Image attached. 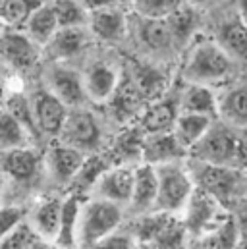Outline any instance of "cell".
Here are the masks:
<instances>
[{
    "label": "cell",
    "instance_id": "obj_1",
    "mask_svg": "<svg viewBox=\"0 0 247 249\" xmlns=\"http://www.w3.org/2000/svg\"><path fill=\"white\" fill-rule=\"evenodd\" d=\"M125 216H127L125 209L118 203L95 195L83 201L81 216H79V234H77L79 249H89L99 240L120 230Z\"/></svg>",
    "mask_w": 247,
    "mask_h": 249
},
{
    "label": "cell",
    "instance_id": "obj_2",
    "mask_svg": "<svg viewBox=\"0 0 247 249\" xmlns=\"http://www.w3.org/2000/svg\"><path fill=\"white\" fill-rule=\"evenodd\" d=\"M232 71V56L216 41H199L184 66V79L187 83L211 85L224 79Z\"/></svg>",
    "mask_w": 247,
    "mask_h": 249
},
{
    "label": "cell",
    "instance_id": "obj_3",
    "mask_svg": "<svg viewBox=\"0 0 247 249\" xmlns=\"http://www.w3.org/2000/svg\"><path fill=\"white\" fill-rule=\"evenodd\" d=\"M159 191L153 213L172 214L184 211L193 195V180L189 172L184 170L176 160L157 164Z\"/></svg>",
    "mask_w": 247,
    "mask_h": 249
},
{
    "label": "cell",
    "instance_id": "obj_4",
    "mask_svg": "<svg viewBox=\"0 0 247 249\" xmlns=\"http://www.w3.org/2000/svg\"><path fill=\"white\" fill-rule=\"evenodd\" d=\"M58 141L79 149L85 155H93L101 149L105 141V129L99 116L91 112L87 107L70 108Z\"/></svg>",
    "mask_w": 247,
    "mask_h": 249
},
{
    "label": "cell",
    "instance_id": "obj_5",
    "mask_svg": "<svg viewBox=\"0 0 247 249\" xmlns=\"http://www.w3.org/2000/svg\"><path fill=\"white\" fill-rule=\"evenodd\" d=\"M45 87L56 95L68 108H79L87 107L89 99L83 85V73L71 62L51 60L43 71Z\"/></svg>",
    "mask_w": 247,
    "mask_h": 249
},
{
    "label": "cell",
    "instance_id": "obj_6",
    "mask_svg": "<svg viewBox=\"0 0 247 249\" xmlns=\"http://www.w3.org/2000/svg\"><path fill=\"white\" fill-rule=\"evenodd\" d=\"M43 54V47L37 45L23 29L0 27V62L14 71L33 70Z\"/></svg>",
    "mask_w": 247,
    "mask_h": 249
},
{
    "label": "cell",
    "instance_id": "obj_7",
    "mask_svg": "<svg viewBox=\"0 0 247 249\" xmlns=\"http://www.w3.org/2000/svg\"><path fill=\"white\" fill-rule=\"evenodd\" d=\"M0 170L18 186L33 184L45 172V155L35 145L0 153Z\"/></svg>",
    "mask_w": 247,
    "mask_h": 249
},
{
    "label": "cell",
    "instance_id": "obj_8",
    "mask_svg": "<svg viewBox=\"0 0 247 249\" xmlns=\"http://www.w3.org/2000/svg\"><path fill=\"white\" fill-rule=\"evenodd\" d=\"M129 33H133L137 47L153 56L164 54L176 47L166 19H160V18H147V16H139L133 12L129 16L127 35Z\"/></svg>",
    "mask_w": 247,
    "mask_h": 249
},
{
    "label": "cell",
    "instance_id": "obj_9",
    "mask_svg": "<svg viewBox=\"0 0 247 249\" xmlns=\"http://www.w3.org/2000/svg\"><path fill=\"white\" fill-rule=\"evenodd\" d=\"M29 103H31L33 120H35V125H37L41 137H56L58 139L70 108L56 95H53L45 85L35 89L29 95Z\"/></svg>",
    "mask_w": 247,
    "mask_h": 249
},
{
    "label": "cell",
    "instance_id": "obj_10",
    "mask_svg": "<svg viewBox=\"0 0 247 249\" xmlns=\"http://www.w3.org/2000/svg\"><path fill=\"white\" fill-rule=\"evenodd\" d=\"M87 157L79 149L58 141L45 151V174L56 186H68L77 180Z\"/></svg>",
    "mask_w": 247,
    "mask_h": 249
},
{
    "label": "cell",
    "instance_id": "obj_11",
    "mask_svg": "<svg viewBox=\"0 0 247 249\" xmlns=\"http://www.w3.org/2000/svg\"><path fill=\"white\" fill-rule=\"evenodd\" d=\"M81 73H83V85H85L87 99L93 105H106L122 77L118 66L105 58L91 60L81 70Z\"/></svg>",
    "mask_w": 247,
    "mask_h": 249
},
{
    "label": "cell",
    "instance_id": "obj_12",
    "mask_svg": "<svg viewBox=\"0 0 247 249\" xmlns=\"http://www.w3.org/2000/svg\"><path fill=\"white\" fill-rule=\"evenodd\" d=\"M129 27V14L122 6H106L89 10L87 29L93 39L101 43H120L127 37Z\"/></svg>",
    "mask_w": 247,
    "mask_h": 249
},
{
    "label": "cell",
    "instance_id": "obj_13",
    "mask_svg": "<svg viewBox=\"0 0 247 249\" xmlns=\"http://www.w3.org/2000/svg\"><path fill=\"white\" fill-rule=\"evenodd\" d=\"M133 174H135L133 164H118V166L103 170L99 178L95 180V184L91 186L93 195L118 203L125 209L131 197V189H133Z\"/></svg>",
    "mask_w": 247,
    "mask_h": 249
},
{
    "label": "cell",
    "instance_id": "obj_14",
    "mask_svg": "<svg viewBox=\"0 0 247 249\" xmlns=\"http://www.w3.org/2000/svg\"><path fill=\"white\" fill-rule=\"evenodd\" d=\"M157 191H159V178H157V168L149 162L135 164V174H133V189L129 203L125 207V214L133 216H147L149 213L155 211L157 203Z\"/></svg>",
    "mask_w": 247,
    "mask_h": 249
},
{
    "label": "cell",
    "instance_id": "obj_15",
    "mask_svg": "<svg viewBox=\"0 0 247 249\" xmlns=\"http://www.w3.org/2000/svg\"><path fill=\"white\" fill-rule=\"evenodd\" d=\"M191 151L201 162L224 164L234 159L238 151V139L230 129L211 125L209 131L191 147Z\"/></svg>",
    "mask_w": 247,
    "mask_h": 249
},
{
    "label": "cell",
    "instance_id": "obj_16",
    "mask_svg": "<svg viewBox=\"0 0 247 249\" xmlns=\"http://www.w3.org/2000/svg\"><path fill=\"white\" fill-rule=\"evenodd\" d=\"M93 35L89 33L87 25H73V27H58L53 39L45 45L49 51L51 60H62V62H73L77 56H81L89 45Z\"/></svg>",
    "mask_w": 247,
    "mask_h": 249
},
{
    "label": "cell",
    "instance_id": "obj_17",
    "mask_svg": "<svg viewBox=\"0 0 247 249\" xmlns=\"http://www.w3.org/2000/svg\"><path fill=\"white\" fill-rule=\"evenodd\" d=\"M62 203H64V197L49 195V197L41 199L27 213V218H25L39 238L49 240L53 244H54V238H56V232H58V224H60Z\"/></svg>",
    "mask_w": 247,
    "mask_h": 249
},
{
    "label": "cell",
    "instance_id": "obj_18",
    "mask_svg": "<svg viewBox=\"0 0 247 249\" xmlns=\"http://www.w3.org/2000/svg\"><path fill=\"white\" fill-rule=\"evenodd\" d=\"M83 201L77 195L64 197L58 232L54 238V246L58 249H79L77 234H79V216H81Z\"/></svg>",
    "mask_w": 247,
    "mask_h": 249
},
{
    "label": "cell",
    "instance_id": "obj_19",
    "mask_svg": "<svg viewBox=\"0 0 247 249\" xmlns=\"http://www.w3.org/2000/svg\"><path fill=\"white\" fill-rule=\"evenodd\" d=\"M185 151L176 139V135L170 131H160V133H149V137L143 141L141 153L145 162L157 166L162 162H172L180 157V153Z\"/></svg>",
    "mask_w": 247,
    "mask_h": 249
},
{
    "label": "cell",
    "instance_id": "obj_20",
    "mask_svg": "<svg viewBox=\"0 0 247 249\" xmlns=\"http://www.w3.org/2000/svg\"><path fill=\"white\" fill-rule=\"evenodd\" d=\"M141 101H143V95H141L139 87L135 85V81L131 77H127V79L120 77V83L106 105L110 107V112L116 120L127 122L131 116H135L139 112Z\"/></svg>",
    "mask_w": 247,
    "mask_h": 249
},
{
    "label": "cell",
    "instance_id": "obj_21",
    "mask_svg": "<svg viewBox=\"0 0 247 249\" xmlns=\"http://www.w3.org/2000/svg\"><path fill=\"white\" fill-rule=\"evenodd\" d=\"M58 19H56V14H54V8H53V0L39 6L31 16L29 19L25 21L23 25V31L37 43L45 49V45L53 39V35L56 33L58 29Z\"/></svg>",
    "mask_w": 247,
    "mask_h": 249
},
{
    "label": "cell",
    "instance_id": "obj_22",
    "mask_svg": "<svg viewBox=\"0 0 247 249\" xmlns=\"http://www.w3.org/2000/svg\"><path fill=\"white\" fill-rule=\"evenodd\" d=\"M180 112H195L214 116L218 112V101L209 85L203 83H187L180 99Z\"/></svg>",
    "mask_w": 247,
    "mask_h": 249
},
{
    "label": "cell",
    "instance_id": "obj_23",
    "mask_svg": "<svg viewBox=\"0 0 247 249\" xmlns=\"http://www.w3.org/2000/svg\"><path fill=\"white\" fill-rule=\"evenodd\" d=\"M216 43L232 56L247 58V25L240 16L226 19L216 33Z\"/></svg>",
    "mask_w": 247,
    "mask_h": 249
},
{
    "label": "cell",
    "instance_id": "obj_24",
    "mask_svg": "<svg viewBox=\"0 0 247 249\" xmlns=\"http://www.w3.org/2000/svg\"><path fill=\"white\" fill-rule=\"evenodd\" d=\"M212 125V118L207 114H195V112H180L172 133L176 135V139L180 141V145L184 149H191Z\"/></svg>",
    "mask_w": 247,
    "mask_h": 249
},
{
    "label": "cell",
    "instance_id": "obj_25",
    "mask_svg": "<svg viewBox=\"0 0 247 249\" xmlns=\"http://www.w3.org/2000/svg\"><path fill=\"white\" fill-rule=\"evenodd\" d=\"M180 103L176 105L174 101H157L153 103L141 116V127L147 133H160V131H170L174 127V122L180 114Z\"/></svg>",
    "mask_w": 247,
    "mask_h": 249
},
{
    "label": "cell",
    "instance_id": "obj_26",
    "mask_svg": "<svg viewBox=\"0 0 247 249\" xmlns=\"http://www.w3.org/2000/svg\"><path fill=\"white\" fill-rule=\"evenodd\" d=\"M25 145H33V137L6 107H0V153Z\"/></svg>",
    "mask_w": 247,
    "mask_h": 249
},
{
    "label": "cell",
    "instance_id": "obj_27",
    "mask_svg": "<svg viewBox=\"0 0 247 249\" xmlns=\"http://www.w3.org/2000/svg\"><path fill=\"white\" fill-rule=\"evenodd\" d=\"M197 182L207 193L212 195H224L234 187V174L224 168V164H211V162H201L199 172H197Z\"/></svg>",
    "mask_w": 247,
    "mask_h": 249
},
{
    "label": "cell",
    "instance_id": "obj_28",
    "mask_svg": "<svg viewBox=\"0 0 247 249\" xmlns=\"http://www.w3.org/2000/svg\"><path fill=\"white\" fill-rule=\"evenodd\" d=\"M51 0H0V23L6 27L23 29L29 16Z\"/></svg>",
    "mask_w": 247,
    "mask_h": 249
},
{
    "label": "cell",
    "instance_id": "obj_29",
    "mask_svg": "<svg viewBox=\"0 0 247 249\" xmlns=\"http://www.w3.org/2000/svg\"><path fill=\"white\" fill-rule=\"evenodd\" d=\"M170 31H172V37H174V43L176 45H184L191 39V35L195 33V27H197V14L191 6L182 4L178 10H174L168 18H164Z\"/></svg>",
    "mask_w": 247,
    "mask_h": 249
},
{
    "label": "cell",
    "instance_id": "obj_30",
    "mask_svg": "<svg viewBox=\"0 0 247 249\" xmlns=\"http://www.w3.org/2000/svg\"><path fill=\"white\" fill-rule=\"evenodd\" d=\"M53 8L60 27L87 25L89 10L81 0H53Z\"/></svg>",
    "mask_w": 247,
    "mask_h": 249
},
{
    "label": "cell",
    "instance_id": "obj_31",
    "mask_svg": "<svg viewBox=\"0 0 247 249\" xmlns=\"http://www.w3.org/2000/svg\"><path fill=\"white\" fill-rule=\"evenodd\" d=\"M4 107L23 124V127L29 131V135L33 137V141L41 139V133L35 125V120H33V112H31V103H29V97L23 95V93H12L8 95Z\"/></svg>",
    "mask_w": 247,
    "mask_h": 249
},
{
    "label": "cell",
    "instance_id": "obj_32",
    "mask_svg": "<svg viewBox=\"0 0 247 249\" xmlns=\"http://www.w3.org/2000/svg\"><path fill=\"white\" fill-rule=\"evenodd\" d=\"M131 79L135 81V85L139 87L143 97L157 95L162 89V85H164V75L160 73V70L155 68V66H149V64L139 66Z\"/></svg>",
    "mask_w": 247,
    "mask_h": 249
},
{
    "label": "cell",
    "instance_id": "obj_33",
    "mask_svg": "<svg viewBox=\"0 0 247 249\" xmlns=\"http://www.w3.org/2000/svg\"><path fill=\"white\" fill-rule=\"evenodd\" d=\"M133 6V12L147 18H168L174 10H178L184 0H129Z\"/></svg>",
    "mask_w": 247,
    "mask_h": 249
},
{
    "label": "cell",
    "instance_id": "obj_34",
    "mask_svg": "<svg viewBox=\"0 0 247 249\" xmlns=\"http://www.w3.org/2000/svg\"><path fill=\"white\" fill-rule=\"evenodd\" d=\"M37 240L39 236L35 234V230L29 226L27 220H23L0 242V249H33Z\"/></svg>",
    "mask_w": 247,
    "mask_h": 249
},
{
    "label": "cell",
    "instance_id": "obj_35",
    "mask_svg": "<svg viewBox=\"0 0 247 249\" xmlns=\"http://www.w3.org/2000/svg\"><path fill=\"white\" fill-rule=\"evenodd\" d=\"M218 108H222V112L236 122H247V89L230 91Z\"/></svg>",
    "mask_w": 247,
    "mask_h": 249
},
{
    "label": "cell",
    "instance_id": "obj_36",
    "mask_svg": "<svg viewBox=\"0 0 247 249\" xmlns=\"http://www.w3.org/2000/svg\"><path fill=\"white\" fill-rule=\"evenodd\" d=\"M27 218V211L21 207V205H12V203H6L2 205L0 203V242L14 230L18 228L23 220Z\"/></svg>",
    "mask_w": 247,
    "mask_h": 249
},
{
    "label": "cell",
    "instance_id": "obj_37",
    "mask_svg": "<svg viewBox=\"0 0 247 249\" xmlns=\"http://www.w3.org/2000/svg\"><path fill=\"white\" fill-rule=\"evenodd\" d=\"M89 249H135V238L129 232H112L106 238L99 240L97 244H93Z\"/></svg>",
    "mask_w": 247,
    "mask_h": 249
},
{
    "label": "cell",
    "instance_id": "obj_38",
    "mask_svg": "<svg viewBox=\"0 0 247 249\" xmlns=\"http://www.w3.org/2000/svg\"><path fill=\"white\" fill-rule=\"evenodd\" d=\"M85 4L87 10H95V8H106V6H122L124 8V2L131 4L129 0H81Z\"/></svg>",
    "mask_w": 247,
    "mask_h": 249
},
{
    "label": "cell",
    "instance_id": "obj_39",
    "mask_svg": "<svg viewBox=\"0 0 247 249\" xmlns=\"http://www.w3.org/2000/svg\"><path fill=\"white\" fill-rule=\"evenodd\" d=\"M238 16L244 19V23L247 25V0H240V8H238Z\"/></svg>",
    "mask_w": 247,
    "mask_h": 249
},
{
    "label": "cell",
    "instance_id": "obj_40",
    "mask_svg": "<svg viewBox=\"0 0 247 249\" xmlns=\"http://www.w3.org/2000/svg\"><path fill=\"white\" fill-rule=\"evenodd\" d=\"M4 93H6V85H4V79H2V75H0V101H2Z\"/></svg>",
    "mask_w": 247,
    "mask_h": 249
},
{
    "label": "cell",
    "instance_id": "obj_41",
    "mask_svg": "<svg viewBox=\"0 0 247 249\" xmlns=\"http://www.w3.org/2000/svg\"><path fill=\"white\" fill-rule=\"evenodd\" d=\"M197 4H207V2H212V0H195Z\"/></svg>",
    "mask_w": 247,
    "mask_h": 249
},
{
    "label": "cell",
    "instance_id": "obj_42",
    "mask_svg": "<svg viewBox=\"0 0 247 249\" xmlns=\"http://www.w3.org/2000/svg\"><path fill=\"white\" fill-rule=\"evenodd\" d=\"M135 249H153V248H149V246H141V248H137V246H135Z\"/></svg>",
    "mask_w": 247,
    "mask_h": 249
}]
</instances>
